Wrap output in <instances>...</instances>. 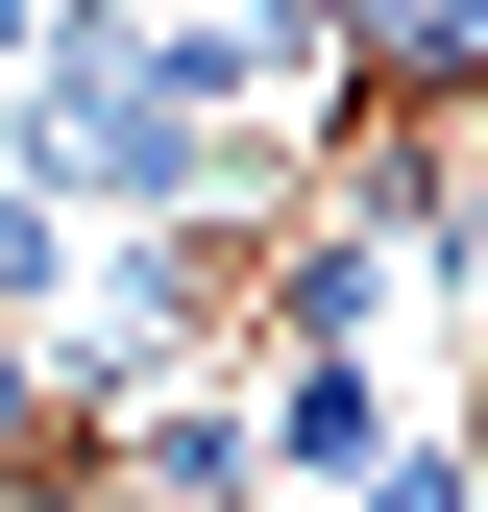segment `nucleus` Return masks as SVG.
<instances>
[{
	"label": "nucleus",
	"instance_id": "f257e3e1",
	"mask_svg": "<svg viewBox=\"0 0 488 512\" xmlns=\"http://www.w3.org/2000/svg\"><path fill=\"white\" fill-rule=\"evenodd\" d=\"M415 415H440V391H415L391 342H293V366H244V464H269L293 512H342V488L415 439Z\"/></svg>",
	"mask_w": 488,
	"mask_h": 512
},
{
	"label": "nucleus",
	"instance_id": "20e7f679",
	"mask_svg": "<svg viewBox=\"0 0 488 512\" xmlns=\"http://www.w3.org/2000/svg\"><path fill=\"white\" fill-rule=\"evenodd\" d=\"M342 512H488V415L440 391V415H415V439H391V464H366V488H342Z\"/></svg>",
	"mask_w": 488,
	"mask_h": 512
},
{
	"label": "nucleus",
	"instance_id": "7ed1b4c3",
	"mask_svg": "<svg viewBox=\"0 0 488 512\" xmlns=\"http://www.w3.org/2000/svg\"><path fill=\"white\" fill-rule=\"evenodd\" d=\"M74 244H98L74 196H25V171H0V342H49V317H74Z\"/></svg>",
	"mask_w": 488,
	"mask_h": 512
},
{
	"label": "nucleus",
	"instance_id": "f03ea898",
	"mask_svg": "<svg viewBox=\"0 0 488 512\" xmlns=\"http://www.w3.org/2000/svg\"><path fill=\"white\" fill-rule=\"evenodd\" d=\"M415 317H440V342L488 366V122L440 147V196H415Z\"/></svg>",
	"mask_w": 488,
	"mask_h": 512
},
{
	"label": "nucleus",
	"instance_id": "39448f33",
	"mask_svg": "<svg viewBox=\"0 0 488 512\" xmlns=\"http://www.w3.org/2000/svg\"><path fill=\"white\" fill-rule=\"evenodd\" d=\"M440 25H464V49H488V0H440Z\"/></svg>",
	"mask_w": 488,
	"mask_h": 512
}]
</instances>
